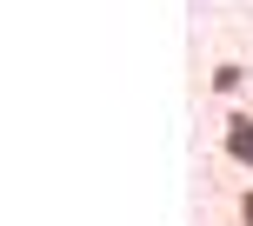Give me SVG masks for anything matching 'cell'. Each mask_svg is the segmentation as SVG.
Masks as SVG:
<instances>
[{"instance_id":"3","label":"cell","mask_w":253,"mask_h":226,"mask_svg":"<svg viewBox=\"0 0 253 226\" xmlns=\"http://www.w3.org/2000/svg\"><path fill=\"white\" fill-rule=\"evenodd\" d=\"M240 226H253V187L240 193Z\"/></svg>"},{"instance_id":"1","label":"cell","mask_w":253,"mask_h":226,"mask_svg":"<svg viewBox=\"0 0 253 226\" xmlns=\"http://www.w3.org/2000/svg\"><path fill=\"white\" fill-rule=\"evenodd\" d=\"M220 147H227L233 166H247L253 173V113H227V126H220Z\"/></svg>"},{"instance_id":"2","label":"cell","mask_w":253,"mask_h":226,"mask_svg":"<svg viewBox=\"0 0 253 226\" xmlns=\"http://www.w3.org/2000/svg\"><path fill=\"white\" fill-rule=\"evenodd\" d=\"M240 80H247L240 60H220V67H213V93H240Z\"/></svg>"}]
</instances>
